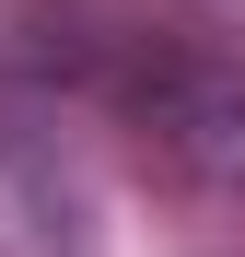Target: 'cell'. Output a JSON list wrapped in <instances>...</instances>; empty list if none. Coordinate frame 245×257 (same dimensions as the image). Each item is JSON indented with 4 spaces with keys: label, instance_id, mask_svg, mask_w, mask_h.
<instances>
[{
    "label": "cell",
    "instance_id": "cell-1",
    "mask_svg": "<svg viewBox=\"0 0 245 257\" xmlns=\"http://www.w3.org/2000/svg\"><path fill=\"white\" fill-rule=\"evenodd\" d=\"M105 105L140 128V152H163L198 187H245V70L187 35H117L105 47Z\"/></svg>",
    "mask_w": 245,
    "mask_h": 257
},
{
    "label": "cell",
    "instance_id": "cell-2",
    "mask_svg": "<svg viewBox=\"0 0 245 257\" xmlns=\"http://www.w3.org/2000/svg\"><path fill=\"white\" fill-rule=\"evenodd\" d=\"M82 245H94V199L70 152L35 117H0V257H82Z\"/></svg>",
    "mask_w": 245,
    "mask_h": 257
}]
</instances>
